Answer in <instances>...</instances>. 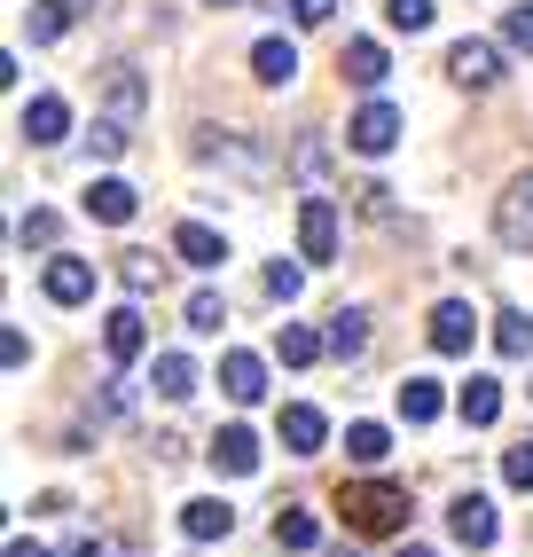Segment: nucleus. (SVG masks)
I'll use <instances>...</instances> for the list:
<instances>
[{"mask_svg":"<svg viewBox=\"0 0 533 557\" xmlns=\"http://www.w3.org/2000/svg\"><path fill=\"white\" fill-rule=\"evenodd\" d=\"M71 16H79V0H32V48H55Z\"/></svg>","mask_w":533,"mask_h":557,"instance_id":"aec40b11","label":"nucleus"},{"mask_svg":"<svg viewBox=\"0 0 533 557\" xmlns=\"http://www.w3.org/2000/svg\"><path fill=\"white\" fill-rule=\"evenodd\" d=\"M346 141H354L361 158H385L393 141H400V110H393V102H361L354 126H346Z\"/></svg>","mask_w":533,"mask_h":557,"instance_id":"39448f33","label":"nucleus"},{"mask_svg":"<svg viewBox=\"0 0 533 557\" xmlns=\"http://www.w3.org/2000/svg\"><path fill=\"white\" fill-rule=\"evenodd\" d=\"M494 354H503V361H533V314H503V322H494Z\"/></svg>","mask_w":533,"mask_h":557,"instance_id":"bb28decb","label":"nucleus"},{"mask_svg":"<svg viewBox=\"0 0 533 557\" xmlns=\"http://www.w3.org/2000/svg\"><path fill=\"white\" fill-rule=\"evenodd\" d=\"M503 479L518 495H533V440H525V448H503Z\"/></svg>","mask_w":533,"mask_h":557,"instance_id":"2f4dec72","label":"nucleus"},{"mask_svg":"<svg viewBox=\"0 0 533 557\" xmlns=\"http://www.w3.org/2000/svg\"><path fill=\"white\" fill-rule=\"evenodd\" d=\"M337 557H361V549H337Z\"/></svg>","mask_w":533,"mask_h":557,"instance_id":"37998d69","label":"nucleus"},{"mask_svg":"<svg viewBox=\"0 0 533 557\" xmlns=\"http://www.w3.org/2000/svg\"><path fill=\"white\" fill-rule=\"evenodd\" d=\"M95 158H126V119H95Z\"/></svg>","mask_w":533,"mask_h":557,"instance_id":"72a5a7b5","label":"nucleus"},{"mask_svg":"<svg viewBox=\"0 0 533 557\" xmlns=\"http://www.w3.org/2000/svg\"><path fill=\"white\" fill-rule=\"evenodd\" d=\"M432 9H439V0H385V24H393V32H424Z\"/></svg>","mask_w":533,"mask_h":557,"instance_id":"c756f323","label":"nucleus"},{"mask_svg":"<svg viewBox=\"0 0 533 557\" xmlns=\"http://www.w3.org/2000/svg\"><path fill=\"white\" fill-rule=\"evenodd\" d=\"M322 440H330V417H322V408H307V400H290V408H283V448H290V456H322Z\"/></svg>","mask_w":533,"mask_h":557,"instance_id":"ddd939ff","label":"nucleus"},{"mask_svg":"<svg viewBox=\"0 0 533 557\" xmlns=\"http://www.w3.org/2000/svg\"><path fill=\"white\" fill-rule=\"evenodd\" d=\"M0 361H9V369H24V361H32V346H24V330H0Z\"/></svg>","mask_w":533,"mask_h":557,"instance_id":"e433bc0d","label":"nucleus"},{"mask_svg":"<svg viewBox=\"0 0 533 557\" xmlns=\"http://www.w3.org/2000/svg\"><path fill=\"white\" fill-rule=\"evenodd\" d=\"M220 393H227V400H259V393H266V361H259V354H227V361H220Z\"/></svg>","mask_w":533,"mask_h":557,"instance_id":"f3484780","label":"nucleus"},{"mask_svg":"<svg viewBox=\"0 0 533 557\" xmlns=\"http://www.w3.org/2000/svg\"><path fill=\"white\" fill-rule=\"evenodd\" d=\"M40 290H48V299L55 307H79V299H95V259H48V268H40Z\"/></svg>","mask_w":533,"mask_h":557,"instance_id":"423d86ee","label":"nucleus"},{"mask_svg":"<svg viewBox=\"0 0 533 557\" xmlns=\"http://www.w3.org/2000/svg\"><path fill=\"white\" fill-rule=\"evenodd\" d=\"M298 251H307L314 268H330V259H337V205H330V197H307V205H298Z\"/></svg>","mask_w":533,"mask_h":557,"instance_id":"20e7f679","label":"nucleus"},{"mask_svg":"<svg viewBox=\"0 0 533 557\" xmlns=\"http://www.w3.org/2000/svg\"><path fill=\"white\" fill-rule=\"evenodd\" d=\"M71 134V102L63 95H32L24 102V141H32V150H48V141H63Z\"/></svg>","mask_w":533,"mask_h":557,"instance_id":"6e6552de","label":"nucleus"},{"mask_svg":"<svg viewBox=\"0 0 533 557\" xmlns=\"http://www.w3.org/2000/svg\"><path fill=\"white\" fill-rule=\"evenodd\" d=\"M55 228H63L55 212H24V220H16V244H24V251H32V244H55Z\"/></svg>","mask_w":533,"mask_h":557,"instance_id":"473e14b6","label":"nucleus"},{"mask_svg":"<svg viewBox=\"0 0 533 557\" xmlns=\"http://www.w3.org/2000/svg\"><path fill=\"white\" fill-rule=\"evenodd\" d=\"M181 534L188 542H227L236 534V510H227L220 495H197V503H181Z\"/></svg>","mask_w":533,"mask_h":557,"instance_id":"1a4fd4ad","label":"nucleus"},{"mask_svg":"<svg viewBox=\"0 0 533 557\" xmlns=\"http://www.w3.org/2000/svg\"><path fill=\"white\" fill-rule=\"evenodd\" d=\"M346 79L369 95V87H385V48L376 40H346Z\"/></svg>","mask_w":533,"mask_h":557,"instance_id":"b1692460","label":"nucleus"},{"mask_svg":"<svg viewBox=\"0 0 533 557\" xmlns=\"http://www.w3.org/2000/svg\"><path fill=\"white\" fill-rule=\"evenodd\" d=\"M447 534L463 542V549H494L503 518H494V503H486V495H455V503H447Z\"/></svg>","mask_w":533,"mask_h":557,"instance_id":"7ed1b4c3","label":"nucleus"},{"mask_svg":"<svg viewBox=\"0 0 533 557\" xmlns=\"http://www.w3.org/2000/svg\"><path fill=\"white\" fill-rule=\"evenodd\" d=\"M400 557H432V542H400Z\"/></svg>","mask_w":533,"mask_h":557,"instance_id":"a19ab883","label":"nucleus"},{"mask_svg":"<svg viewBox=\"0 0 533 557\" xmlns=\"http://www.w3.org/2000/svg\"><path fill=\"white\" fill-rule=\"evenodd\" d=\"M102 346H110V361H134V354L149 346V322H141V307H119V314H102Z\"/></svg>","mask_w":533,"mask_h":557,"instance_id":"dca6fc26","label":"nucleus"},{"mask_svg":"<svg viewBox=\"0 0 533 557\" xmlns=\"http://www.w3.org/2000/svg\"><path fill=\"white\" fill-rule=\"evenodd\" d=\"M503 40H510L518 55H533V0H525V9H510V16H503Z\"/></svg>","mask_w":533,"mask_h":557,"instance_id":"c9c22d12","label":"nucleus"},{"mask_svg":"<svg viewBox=\"0 0 533 557\" xmlns=\"http://www.w3.org/2000/svg\"><path fill=\"white\" fill-rule=\"evenodd\" d=\"M149 385H158L165 400H188V393H197V361H188V354H158V369H149Z\"/></svg>","mask_w":533,"mask_h":557,"instance_id":"412c9836","label":"nucleus"},{"mask_svg":"<svg viewBox=\"0 0 533 557\" xmlns=\"http://www.w3.org/2000/svg\"><path fill=\"white\" fill-rule=\"evenodd\" d=\"M275 354H283V369H314V361L330 354V338H314L307 322H283V330H275Z\"/></svg>","mask_w":533,"mask_h":557,"instance_id":"6ab92c4d","label":"nucleus"},{"mask_svg":"<svg viewBox=\"0 0 533 557\" xmlns=\"http://www.w3.org/2000/svg\"><path fill=\"white\" fill-rule=\"evenodd\" d=\"M212 471L251 479V471H259V440H251L244 424H220V432H212Z\"/></svg>","mask_w":533,"mask_h":557,"instance_id":"f8f14e48","label":"nucleus"},{"mask_svg":"<svg viewBox=\"0 0 533 557\" xmlns=\"http://www.w3.org/2000/svg\"><path fill=\"white\" fill-rule=\"evenodd\" d=\"M102 102H110V119H141V102H149L141 71H134V63H110V71H102Z\"/></svg>","mask_w":533,"mask_h":557,"instance_id":"4468645a","label":"nucleus"},{"mask_svg":"<svg viewBox=\"0 0 533 557\" xmlns=\"http://www.w3.org/2000/svg\"><path fill=\"white\" fill-rule=\"evenodd\" d=\"M298 290H307V268H290V259H275V268H266V299H298Z\"/></svg>","mask_w":533,"mask_h":557,"instance_id":"7c9ffc66","label":"nucleus"},{"mask_svg":"<svg viewBox=\"0 0 533 557\" xmlns=\"http://www.w3.org/2000/svg\"><path fill=\"white\" fill-rule=\"evenodd\" d=\"M204 9H244V0H204Z\"/></svg>","mask_w":533,"mask_h":557,"instance_id":"79ce46f5","label":"nucleus"},{"mask_svg":"<svg viewBox=\"0 0 533 557\" xmlns=\"http://www.w3.org/2000/svg\"><path fill=\"white\" fill-rule=\"evenodd\" d=\"M173 251L188 259V268H220V259H227V236L204 228V220H181V228H173Z\"/></svg>","mask_w":533,"mask_h":557,"instance_id":"2eb2a0df","label":"nucleus"},{"mask_svg":"<svg viewBox=\"0 0 533 557\" xmlns=\"http://www.w3.org/2000/svg\"><path fill=\"white\" fill-rule=\"evenodd\" d=\"M471 338H479V314H471L463 299H439V307H432V354L455 361V354H471Z\"/></svg>","mask_w":533,"mask_h":557,"instance_id":"0eeeda50","label":"nucleus"},{"mask_svg":"<svg viewBox=\"0 0 533 557\" xmlns=\"http://www.w3.org/2000/svg\"><path fill=\"white\" fill-rule=\"evenodd\" d=\"M71 557H102V542H71Z\"/></svg>","mask_w":533,"mask_h":557,"instance_id":"ea45409f","label":"nucleus"},{"mask_svg":"<svg viewBox=\"0 0 533 557\" xmlns=\"http://www.w3.org/2000/svg\"><path fill=\"white\" fill-rule=\"evenodd\" d=\"M119 275H126V290H158L165 283V259L158 251H119Z\"/></svg>","mask_w":533,"mask_h":557,"instance_id":"c85d7f7f","label":"nucleus"},{"mask_svg":"<svg viewBox=\"0 0 533 557\" xmlns=\"http://www.w3.org/2000/svg\"><path fill=\"white\" fill-rule=\"evenodd\" d=\"M330 9H337V0H290V16H298V24H330Z\"/></svg>","mask_w":533,"mask_h":557,"instance_id":"4c0bfd02","label":"nucleus"},{"mask_svg":"<svg viewBox=\"0 0 533 557\" xmlns=\"http://www.w3.org/2000/svg\"><path fill=\"white\" fill-rule=\"evenodd\" d=\"M439 408H447V393H439L432 377H408V385H400V417H408V424H439Z\"/></svg>","mask_w":533,"mask_h":557,"instance_id":"4be33fe9","label":"nucleus"},{"mask_svg":"<svg viewBox=\"0 0 533 557\" xmlns=\"http://www.w3.org/2000/svg\"><path fill=\"white\" fill-rule=\"evenodd\" d=\"M447 71L463 87H494V79H503V55H494V40H455L447 48Z\"/></svg>","mask_w":533,"mask_h":557,"instance_id":"9d476101","label":"nucleus"},{"mask_svg":"<svg viewBox=\"0 0 533 557\" xmlns=\"http://www.w3.org/2000/svg\"><path fill=\"white\" fill-rule=\"evenodd\" d=\"M251 71H259V87H290L298 79V48L290 40H259L251 48Z\"/></svg>","mask_w":533,"mask_h":557,"instance_id":"a211bd4d","label":"nucleus"},{"mask_svg":"<svg viewBox=\"0 0 533 557\" xmlns=\"http://www.w3.org/2000/svg\"><path fill=\"white\" fill-rule=\"evenodd\" d=\"M134 212H141V197L126 189V181H119V173H102V181H95V189H87V220H102V228H126V220H134Z\"/></svg>","mask_w":533,"mask_h":557,"instance_id":"9b49d317","label":"nucleus"},{"mask_svg":"<svg viewBox=\"0 0 533 557\" xmlns=\"http://www.w3.org/2000/svg\"><path fill=\"white\" fill-rule=\"evenodd\" d=\"M9 557H48V549H40V542H24V534H16V542H9Z\"/></svg>","mask_w":533,"mask_h":557,"instance_id":"58836bf2","label":"nucleus"},{"mask_svg":"<svg viewBox=\"0 0 533 557\" xmlns=\"http://www.w3.org/2000/svg\"><path fill=\"white\" fill-rule=\"evenodd\" d=\"M220 322H227V307L212 299V290H197V299H188V330H204V338H212Z\"/></svg>","mask_w":533,"mask_h":557,"instance_id":"f704fd0d","label":"nucleus"},{"mask_svg":"<svg viewBox=\"0 0 533 557\" xmlns=\"http://www.w3.org/2000/svg\"><path fill=\"white\" fill-rule=\"evenodd\" d=\"M322 527H314V510H275V549H314Z\"/></svg>","mask_w":533,"mask_h":557,"instance_id":"cd10ccee","label":"nucleus"},{"mask_svg":"<svg viewBox=\"0 0 533 557\" xmlns=\"http://www.w3.org/2000/svg\"><path fill=\"white\" fill-rule=\"evenodd\" d=\"M346 456H354L361 471H376V463L393 456V432H385V424H346Z\"/></svg>","mask_w":533,"mask_h":557,"instance_id":"5701e85b","label":"nucleus"},{"mask_svg":"<svg viewBox=\"0 0 533 557\" xmlns=\"http://www.w3.org/2000/svg\"><path fill=\"white\" fill-rule=\"evenodd\" d=\"M361 346H369V314H361V307H346V314H330V354H337V361H354Z\"/></svg>","mask_w":533,"mask_h":557,"instance_id":"393cba45","label":"nucleus"},{"mask_svg":"<svg viewBox=\"0 0 533 557\" xmlns=\"http://www.w3.org/2000/svg\"><path fill=\"white\" fill-rule=\"evenodd\" d=\"M455 408H463V424H494V417H503V385H494V377H471Z\"/></svg>","mask_w":533,"mask_h":557,"instance_id":"a878e982","label":"nucleus"},{"mask_svg":"<svg viewBox=\"0 0 533 557\" xmlns=\"http://www.w3.org/2000/svg\"><path fill=\"white\" fill-rule=\"evenodd\" d=\"M494 236L510 251H533V173H518L503 197H494Z\"/></svg>","mask_w":533,"mask_h":557,"instance_id":"f03ea898","label":"nucleus"},{"mask_svg":"<svg viewBox=\"0 0 533 557\" xmlns=\"http://www.w3.org/2000/svg\"><path fill=\"white\" fill-rule=\"evenodd\" d=\"M337 510H346L354 534H400L408 527V487H393V479H354V487H337Z\"/></svg>","mask_w":533,"mask_h":557,"instance_id":"f257e3e1","label":"nucleus"}]
</instances>
